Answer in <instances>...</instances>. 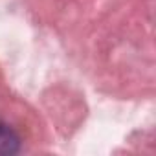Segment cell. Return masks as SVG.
<instances>
[{
	"label": "cell",
	"instance_id": "obj_1",
	"mask_svg": "<svg viewBox=\"0 0 156 156\" xmlns=\"http://www.w3.org/2000/svg\"><path fill=\"white\" fill-rule=\"evenodd\" d=\"M20 147L19 136L4 123H0V154H15Z\"/></svg>",
	"mask_w": 156,
	"mask_h": 156
}]
</instances>
